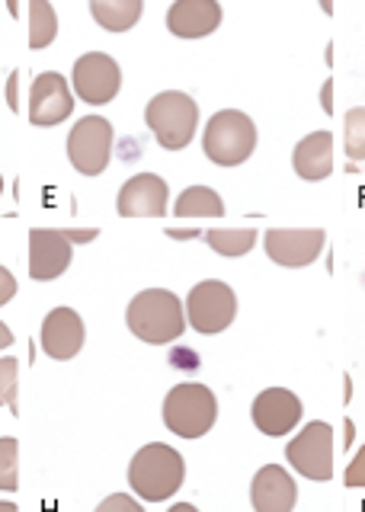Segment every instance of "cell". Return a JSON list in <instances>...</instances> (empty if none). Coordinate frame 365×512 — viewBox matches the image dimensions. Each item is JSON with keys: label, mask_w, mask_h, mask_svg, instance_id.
Returning <instances> with one entry per match:
<instances>
[{"label": "cell", "mask_w": 365, "mask_h": 512, "mask_svg": "<svg viewBox=\"0 0 365 512\" xmlns=\"http://www.w3.org/2000/svg\"><path fill=\"white\" fill-rule=\"evenodd\" d=\"M221 26L218 0H173L167 10V29L177 39H205Z\"/></svg>", "instance_id": "e0dca14e"}, {"label": "cell", "mask_w": 365, "mask_h": 512, "mask_svg": "<svg viewBox=\"0 0 365 512\" xmlns=\"http://www.w3.org/2000/svg\"><path fill=\"white\" fill-rule=\"evenodd\" d=\"M0 490H20V442L13 436H0Z\"/></svg>", "instance_id": "603a6c76"}, {"label": "cell", "mask_w": 365, "mask_h": 512, "mask_svg": "<svg viewBox=\"0 0 365 512\" xmlns=\"http://www.w3.org/2000/svg\"><path fill=\"white\" fill-rule=\"evenodd\" d=\"M39 336H42L45 356L55 359V362H68L84 349L87 327H84L81 314H77L74 308H55V311L45 314Z\"/></svg>", "instance_id": "9a60e30c"}, {"label": "cell", "mask_w": 365, "mask_h": 512, "mask_svg": "<svg viewBox=\"0 0 365 512\" xmlns=\"http://www.w3.org/2000/svg\"><path fill=\"white\" fill-rule=\"evenodd\" d=\"M202 151L218 167H241L257 151V125L241 109H221L205 125Z\"/></svg>", "instance_id": "277c9868"}, {"label": "cell", "mask_w": 365, "mask_h": 512, "mask_svg": "<svg viewBox=\"0 0 365 512\" xmlns=\"http://www.w3.org/2000/svg\"><path fill=\"white\" fill-rule=\"evenodd\" d=\"M343 484H346L349 490H365V445L353 455V461L346 464Z\"/></svg>", "instance_id": "484cf974"}, {"label": "cell", "mask_w": 365, "mask_h": 512, "mask_svg": "<svg viewBox=\"0 0 365 512\" xmlns=\"http://www.w3.org/2000/svg\"><path fill=\"white\" fill-rule=\"evenodd\" d=\"M17 77H20V74H13V77H10V87H7V100H10V109H17V106H20V103H17Z\"/></svg>", "instance_id": "1f68e13d"}, {"label": "cell", "mask_w": 365, "mask_h": 512, "mask_svg": "<svg viewBox=\"0 0 365 512\" xmlns=\"http://www.w3.org/2000/svg\"><path fill=\"white\" fill-rule=\"evenodd\" d=\"M17 295V279H13V272L0 266V308H4L7 301H13Z\"/></svg>", "instance_id": "83f0119b"}, {"label": "cell", "mask_w": 365, "mask_h": 512, "mask_svg": "<svg viewBox=\"0 0 365 512\" xmlns=\"http://www.w3.org/2000/svg\"><path fill=\"white\" fill-rule=\"evenodd\" d=\"M0 512H20V509H17V503H4V500H0Z\"/></svg>", "instance_id": "836d02e7"}, {"label": "cell", "mask_w": 365, "mask_h": 512, "mask_svg": "<svg viewBox=\"0 0 365 512\" xmlns=\"http://www.w3.org/2000/svg\"><path fill=\"white\" fill-rule=\"evenodd\" d=\"M173 212L180 218H221L225 215V202H221V196L209 186H189L180 192Z\"/></svg>", "instance_id": "ffe728a7"}, {"label": "cell", "mask_w": 365, "mask_h": 512, "mask_svg": "<svg viewBox=\"0 0 365 512\" xmlns=\"http://www.w3.org/2000/svg\"><path fill=\"white\" fill-rule=\"evenodd\" d=\"M71 84H74V93L81 96V103L106 106V103H113L122 90V68L113 55L87 52L74 61Z\"/></svg>", "instance_id": "9c48e42d"}, {"label": "cell", "mask_w": 365, "mask_h": 512, "mask_svg": "<svg viewBox=\"0 0 365 512\" xmlns=\"http://www.w3.org/2000/svg\"><path fill=\"white\" fill-rule=\"evenodd\" d=\"M167 512H199V509H196L193 503H173Z\"/></svg>", "instance_id": "d6a6232c"}, {"label": "cell", "mask_w": 365, "mask_h": 512, "mask_svg": "<svg viewBox=\"0 0 365 512\" xmlns=\"http://www.w3.org/2000/svg\"><path fill=\"white\" fill-rule=\"evenodd\" d=\"M186 324L202 336L225 333L237 317V295L228 282L205 279L189 288L186 295Z\"/></svg>", "instance_id": "8992f818"}, {"label": "cell", "mask_w": 365, "mask_h": 512, "mask_svg": "<svg viewBox=\"0 0 365 512\" xmlns=\"http://www.w3.org/2000/svg\"><path fill=\"white\" fill-rule=\"evenodd\" d=\"M113 157V125L103 116H84L68 135V160L81 176H100Z\"/></svg>", "instance_id": "ba28073f"}, {"label": "cell", "mask_w": 365, "mask_h": 512, "mask_svg": "<svg viewBox=\"0 0 365 512\" xmlns=\"http://www.w3.org/2000/svg\"><path fill=\"white\" fill-rule=\"evenodd\" d=\"M301 400L289 391V388H266L253 397V407H250V420L257 426L263 436H289V432L301 423Z\"/></svg>", "instance_id": "4fadbf2b"}, {"label": "cell", "mask_w": 365, "mask_h": 512, "mask_svg": "<svg viewBox=\"0 0 365 512\" xmlns=\"http://www.w3.org/2000/svg\"><path fill=\"white\" fill-rule=\"evenodd\" d=\"M145 122L157 144L167 151H183L196 135L199 125V106L183 90H164L157 93L145 109Z\"/></svg>", "instance_id": "5b68a950"}, {"label": "cell", "mask_w": 365, "mask_h": 512, "mask_svg": "<svg viewBox=\"0 0 365 512\" xmlns=\"http://www.w3.org/2000/svg\"><path fill=\"white\" fill-rule=\"evenodd\" d=\"M90 13L106 32H129L145 13V0H90Z\"/></svg>", "instance_id": "d6986e66"}, {"label": "cell", "mask_w": 365, "mask_h": 512, "mask_svg": "<svg viewBox=\"0 0 365 512\" xmlns=\"http://www.w3.org/2000/svg\"><path fill=\"white\" fill-rule=\"evenodd\" d=\"M321 10H324L327 16H333V0H321Z\"/></svg>", "instance_id": "e575fe53"}, {"label": "cell", "mask_w": 365, "mask_h": 512, "mask_svg": "<svg viewBox=\"0 0 365 512\" xmlns=\"http://www.w3.org/2000/svg\"><path fill=\"white\" fill-rule=\"evenodd\" d=\"M20 362L0 359V407H10L17 413V388H20Z\"/></svg>", "instance_id": "d4e9b609"}, {"label": "cell", "mask_w": 365, "mask_h": 512, "mask_svg": "<svg viewBox=\"0 0 365 512\" xmlns=\"http://www.w3.org/2000/svg\"><path fill=\"white\" fill-rule=\"evenodd\" d=\"M321 100H324V112H333V80H327V84H324Z\"/></svg>", "instance_id": "4dcf8cb0"}, {"label": "cell", "mask_w": 365, "mask_h": 512, "mask_svg": "<svg viewBox=\"0 0 365 512\" xmlns=\"http://www.w3.org/2000/svg\"><path fill=\"white\" fill-rule=\"evenodd\" d=\"M285 461H289L301 477L327 484L333 477V426L321 420L308 423L289 445H285Z\"/></svg>", "instance_id": "52a82bcc"}, {"label": "cell", "mask_w": 365, "mask_h": 512, "mask_svg": "<svg viewBox=\"0 0 365 512\" xmlns=\"http://www.w3.org/2000/svg\"><path fill=\"white\" fill-rule=\"evenodd\" d=\"M13 340H17V336H13V330L0 320V352H4L7 346H13Z\"/></svg>", "instance_id": "f546056e"}, {"label": "cell", "mask_w": 365, "mask_h": 512, "mask_svg": "<svg viewBox=\"0 0 365 512\" xmlns=\"http://www.w3.org/2000/svg\"><path fill=\"white\" fill-rule=\"evenodd\" d=\"M292 167L301 180L321 183L333 173V135L330 132H311L305 135L292 151Z\"/></svg>", "instance_id": "ac0fdd59"}, {"label": "cell", "mask_w": 365, "mask_h": 512, "mask_svg": "<svg viewBox=\"0 0 365 512\" xmlns=\"http://www.w3.org/2000/svg\"><path fill=\"white\" fill-rule=\"evenodd\" d=\"M0 192H4V176H0Z\"/></svg>", "instance_id": "8d00e7d4"}, {"label": "cell", "mask_w": 365, "mask_h": 512, "mask_svg": "<svg viewBox=\"0 0 365 512\" xmlns=\"http://www.w3.org/2000/svg\"><path fill=\"white\" fill-rule=\"evenodd\" d=\"M167 202H170V189L164 176L138 173L132 180H125V186L119 189L116 208L122 218H161L167 215Z\"/></svg>", "instance_id": "5bb4252c"}, {"label": "cell", "mask_w": 365, "mask_h": 512, "mask_svg": "<svg viewBox=\"0 0 365 512\" xmlns=\"http://www.w3.org/2000/svg\"><path fill=\"white\" fill-rule=\"evenodd\" d=\"M125 324L141 343L167 346L186 333V308L167 288H145L125 308Z\"/></svg>", "instance_id": "6da1fadb"}, {"label": "cell", "mask_w": 365, "mask_h": 512, "mask_svg": "<svg viewBox=\"0 0 365 512\" xmlns=\"http://www.w3.org/2000/svg\"><path fill=\"white\" fill-rule=\"evenodd\" d=\"M324 244H327V231L321 228H273L263 237L266 256L285 269L311 266L321 256Z\"/></svg>", "instance_id": "30bf717a"}, {"label": "cell", "mask_w": 365, "mask_h": 512, "mask_svg": "<svg viewBox=\"0 0 365 512\" xmlns=\"http://www.w3.org/2000/svg\"><path fill=\"white\" fill-rule=\"evenodd\" d=\"M93 512H145V509H141V503L132 500L129 493H113V496H106Z\"/></svg>", "instance_id": "4316f807"}, {"label": "cell", "mask_w": 365, "mask_h": 512, "mask_svg": "<svg viewBox=\"0 0 365 512\" xmlns=\"http://www.w3.org/2000/svg\"><path fill=\"white\" fill-rule=\"evenodd\" d=\"M10 13H13V16H17V13H20V7H17V0H10Z\"/></svg>", "instance_id": "d590c367"}, {"label": "cell", "mask_w": 365, "mask_h": 512, "mask_svg": "<svg viewBox=\"0 0 365 512\" xmlns=\"http://www.w3.org/2000/svg\"><path fill=\"white\" fill-rule=\"evenodd\" d=\"M218 420V397L209 384L183 381L164 397V426L180 439H202Z\"/></svg>", "instance_id": "3957f363"}, {"label": "cell", "mask_w": 365, "mask_h": 512, "mask_svg": "<svg viewBox=\"0 0 365 512\" xmlns=\"http://www.w3.org/2000/svg\"><path fill=\"white\" fill-rule=\"evenodd\" d=\"M202 240L218 256H225V260H237V256H247L253 250V244H257V231H250V228H218V231H205Z\"/></svg>", "instance_id": "7402d4cb"}, {"label": "cell", "mask_w": 365, "mask_h": 512, "mask_svg": "<svg viewBox=\"0 0 365 512\" xmlns=\"http://www.w3.org/2000/svg\"><path fill=\"white\" fill-rule=\"evenodd\" d=\"M298 484L282 464H266L250 480V506L253 512H295Z\"/></svg>", "instance_id": "2e32d148"}, {"label": "cell", "mask_w": 365, "mask_h": 512, "mask_svg": "<svg viewBox=\"0 0 365 512\" xmlns=\"http://www.w3.org/2000/svg\"><path fill=\"white\" fill-rule=\"evenodd\" d=\"M74 256V240L68 231L36 228L29 231V279L33 282H52L65 276Z\"/></svg>", "instance_id": "8fae6325"}, {"label": "cell", "mask_w": 365, "mask_h": 512, "mask_svg": "<svg viewBox=\"0 0 365 512\" xmlns=\"http://www.w3.org/2000/svg\"><path fill=\"white\" fill-rule=\"evenodd\" d=\"M58 36V13L49 0H29V48L42 52Z\"/></svg>", "instance_id": "44dd1931"}, {"label": "cell", "mask_w": 365, "mask_h": 512, "mask_svg": "<svg viewBox=\"0 0 365 512\" xmlns=\"http://www.w3.org/2000/svg\"><path fill=\"white\" fill-rule=\"evenodd\" d=\"M170 359H173V365H177V368H180V365H199V362H196V356H193V352H183V349H177V352H173Z\"/></svg>", "instance_id": "f1b7e54d"}, {"label": "cell", "mask_w": 365, "mask_h": 512, "mask_svg": "<svg viewBox=\"0 0 365 512\" xmlns=\"http://www.w3.org/2000/svg\"><path fill=\"white\" fill-rule=\"evenodd\" d=\"M74 112V96L68 90V80L58 71H45L33 80L29 90V122L36 128H52L71 119Z\"/></svg>", "instance_id": "7c38bea8"}, {"label": "cell", "mask_w": 365, "mask_h": 512, "mask_svg": "<svg viewBox=\"0 0 365 512\" xmlns=\"http://www.w3.org/2000/svg\"><path fill=\"white\" fill-rule=\"evenodd\" d=\"M343 151L349 160H365V106H356L343 119Z\"/></svg>", "instance_id": "cb8c5ba5"}, {"label": "cell", "mask_w": 365, "mask_h": 512, "mask_svg": "<svg viewBox=\"0 0 365 512\" xmlns=\"http://www.w3.org/2000/svg\"><path fill=\"white\" fill-rule=\"evenodd\" d=\"M186 461L177 448L164 442H151L138 448L129 461V487L148 503H164L183 487Z\"/></svg>", "instance_id": "7a4b0ae2"}]
</instances>
